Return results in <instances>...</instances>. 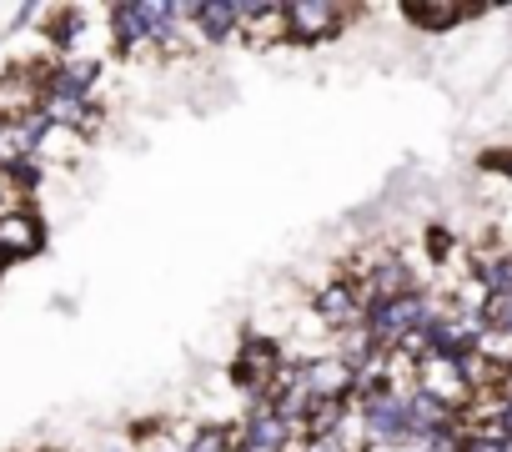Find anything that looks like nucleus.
<instances>
[{"label": "nucleus", "mask_w": 512, "mask_h": 452, "mask_svg": "<svg viewBox=\"0 0 512 452\" xmlns=\"http://www.w3.org/2000/svg\"><path fill=\"white\" fill-rule=\"evenodd\" d=\"M317 322L332 327V332H352L367 322V292L352 282V277H337L317 292Z\"/></svg>", "instance_id": "f257e3e1"}, {"label": "nucleus", "mask_w": 512, "mask_h": 452, "mask_svg": "<svg viewBox=\"0 0 512 452\" xmlns=\"http://www.w3.org/2000/svg\"><path fill=\"white\" fill-rule=\"evenodd\" d=\"M292 422L272 407V402H262L251 412V422L241 427V452H287L292 447Z\"/></svg>", "instance_id": "f03ea898"}, {"label": "nucleus", "mask_w": 512, "mask_h": 452, "mask_svg": "<svg viewBox=\"0 0 512 452\" xmlns=\"http://www.w3.org/2000/svg\"><path fill=\"white\" fill-rule=\"evenodd\" d=\"M282 21H287V36H297V41H327V36H337V26L347 21V11L342 6H312V0H302V6H282Z\"/></svg>", "instance_id": "7ed1b4c3"}, {"label": "nucleus", "mask_w": 512, "mask_h": 452, "mask_svg": "<svg viewBox=\"0 0 512 452\" xmlns=\"http://www.w3.org/2000/svg\"><path fill=\"white\" fill-rule=\"evenodd\" d=\"M31 252H41V221L21 206V211H6L0 216V257H31Z\"/></svg>", "instance_id": "20e7f679"}, {"label": "nucleus", "mask_w": 512, "mask_h": 452, "mask_svg": "<svg viewBox=\"0 0 512 452\" xmlns=\"http://www.w3.org/2000/svg\"><path fill=\"white\" fill-rule=\"evenodd\" d=\"M191 26H196V41H231L241 31V6H231V0H201V6H191Z\"/></svg>", "instance_id": "39448f33"}, {"label": "nucleus", "mask_w": 512, "mask_h": 452, "mask_svg": "<svg viewBox=\"0 0 512 452\" xmlns=\"http://www.w3.org/2000/svg\"><path fill=\"white\" fill-rule=\"evenodd\" d=\"M111 41L121 51H136V46H151V16L141 0H126V6L111 11Z\"/></svg>", "instance_id": "423d86ee"}, {"label": "nucleus", "mask_w": 512, "mask_h": 452, "mask_svg": "<svg viewBox=\"0 0 512 452\" xmlns=\"http://www.w3.org/2000/svg\"><path fill=\"white\" fill-rule=\"evenodd\" d=\"M91 86H96V61H61V66L41 81L46 96H76V101H86Z\"/></svg>", "instance_id": "0eeeda50"}, {"label": "nucleus", "mask_w": 512, "mask_h": 452, "mask_svg": "<svg viewBox=\"0 0 512 452\" xmlns=\"http://www.w3.org/2000/svg\"><path fill=\"white\" fill-rule=\"evenodd\" d=\"M241 31H246L251 41H277V36L287 31L282 6H241Z\"/></svg>", "instance_id": "6e6552de"}, {"label": "nucleus", "mask_w": 512, "mask_h": 452, "mask_svg": "<svg viewBox=\"0 0 512 452\" xmlns=\"http://www.w3.org/2000/svg\"><path fill=\"white\" fill-rule=\"evenodd\" d=\"M477 11H462V6H407V21L422 26V31H452L462 21H472Z\"/></svg>", "instance_id": "1a4fd4ad"}, {"label": "nucleus", "mask_w": 512, "mask_h": 452, "mask_svg": "<svg viewBox=\"0 0 512 452\" xmlns=\"http://www.w3.org/2000/svg\"><path fill=\"white\" fill-rule=\"evenodd\" d=\"M502 452H512V437H502Z\"/></svg>", "instance_id": "9d476101"}]
</instances>
